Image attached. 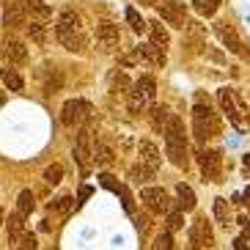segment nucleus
I'll list each match as a JSON object with an SVG mask.
<instances>
[{
    "instance_id": "20",
    "label": "nucleus",
    "mask_w": 250,
    "mask_h": 250,
    "mask_svg": "<svg viewBox=\"0 0 250 250\" xmlns=\"http://www.w3.org/2000/svg\"><path fill=\"white\" fill-rule=\"evenodd\" d=\"M148 118H151V129H154V132H165V124H168V118H170V110L165 107V104H154L151 113H148Z\"/></svg>"
},
{
    "instance_id": "42",
    "label": "nucleus",
    "mask_w": 250,
    "mask_h": 250,
    "mask_svg": "<svg viewBox=\"0 0 250 250\" xmlns=\"http://www.w3.org/2000/svg\"><path fill=\"white\" fill-rule=\"evenodd\" d=\"M140 3H146V6H160V0H140Z\"/></svg>"
},
{
    "instance_id": "1",
    "label": "nucleus",
    "mask_w": 250,
    "mask_h": 250,
    "mask_svg": "<svg viewBox=\"0 0 250 250\" xmlns=\"http://www.w3.org/2000/svg\"><path fill=\"white\" fill-rule=\"evenodd\" d=\"M223 129V121L217 113H212L209 96L206 94H195V104H192V132L201 143H206L209 138H217Z\"/></svg>"
},
{
    "instance_id": "39",
    "label": "nucleus",
    "mask_w": 250,
    "mask_h": 250,
    "mask_svg": "<svg viewBox=\"0 0 250 250\" xmlns=\"http://www.w3.org/2000/svg\"><path fill=\"white\" fill-rule=\"evenodd\" d=\"M17 250H36V236L25 234L22 239H20V245H17Z\"/></svg>"
},
{
    "instance_id": "24",
    "label": "nucleus",
    "mask_w": 250,
    "mask_h": 250,
    "mask_svg": "<svg viewBox=\"0 0 250 250\" xmlns=\"http://www.w3.org/2000/svg\"><path fill=\"white\" fill-rule=\"evenodd\" d=\"M33 209H36V195L30 190H22L20 198H17V214H20V217H28Z\"/></svg>"
},
{
    "instance_id": "16",
    "label": "nucleus",
    "mask_w": 250,
    "mask_h": 250,
    "mask_svg": "<svg viewBox=\"0 0 250 250\" xmlns=\"http://www.w3.org/2000/svg\"><path fill=\"white\" fill-rule=\"evenodd\" d=\"M138 55L140 61H146V63H151V66H165V50H160V47H154L151 42L148 44H140L138 47Z\"/></svg>"
},
{
    "instance_id": "43",
    "label": "nucleus",
    "mask_w": 250,
    "mask_h": 250,
    "mask_svg": "<svg viewBox=\"0 0 250 250\" xmlns=\"http://www.w3.org/2000/svg\"><path fill=\"white\" fill-rule=\"evenodd\" d=\"M245 204H248V209H250V187L245 190Z\"/></svg>"
},
{
    "instance_id": "44",
    "label": "nucleus",
    "mask_w": 250,
    "mask_h": 250,
    "mask_svg": "<svg viewBox=\"0 0 250 250\" xmlns=\"http://www.w3.org/2000/svg\"><path fill=\"white\" fill-rule=\"evenodd\" d=\"M242 162H245V168L250 170V154H245V157H242Z\"/></svg>"
},
{
    "instance_id": "31",
    "label": "nucleus",
    "mask_w": 250,
    "mask_h": 250,
    "mask_svg": "<svg viewBox=\"0 0 250 250\" xmlns=\"http://www.w3.org/2000/svg\"><path fill=\"white\" fill-rule=\"evenodd\" d=\"M151 176H154V173H151L148 168H143V165H132V168H129V179H132V184H148Z\"/></svg>"
},
{
    "instance_id": "46",
    "label": "nucleus",
    "mask_w": 250,
    "mask_h": 250,
    "mask_svg": "<svg viewBox=\"0 0 250 250\" xmlns=\"http://www.w3.org/2000/svg\"><path fill=\"white\" fill-rule=\"evenodd\" d=\"M3 102H6V94H3V91H0V104H3Z\"/></svg>"
},
{
    "instance_id": "25",
    "label": "nucleus",
    "mask_w": 250,
    "mask_h": 250,
    "mask_svg": "<svg viewBox=\"0 0 250 250\" xmlns=\"http://www.w3.org/2000/svg\"><path fill=\"white\" fill-rule=\"evenodd\" d=\"M94 162L96 165H102V168L113 165V148L104 146V143H94Z\"/></svg>"
},
{
    "instance_id": "5",
    "label": "nucleus",
    "mask_w": 250,
    "mask_h": 250,
    "mask_svg": "<svg viewBox=\"0 0 250 250\" xmlns=\"http://www.w3.org/2000/svg\"><path fill=\"white\" fill-rule=\"evenodd\" d=\"M157 14H160L162 22H168L170 28H187V11H184L182 3H173V0H160L157 6Z\"/></svg>"
},
{
    "instance_id": "26",
    "label": "nucleus",
    "mask_w": 250,
    "mask_h": 250,
    "mask_svg": "<svg viewBox=\"0 0 250 250\" xmlns=\"http://www.w3.org/2000/svg\"><path fill=\"white\" fill-rule=\"evenodd\" d=\"M25 8H28L30 14L36 17L33 22H47V20L52 17V8H50V6H44V3H25Z\"/></svg>"
},
{
    "instance_id": "9",
    "label": "nucleus",
    "mask_w": 250,
    "mask_h": 250,
    "mask_svg": "<svg viewBox=\"0 0 250 250\" xmlns=\"http://www.w3.org/2000/svg\"><path fill=\"white\" fill-rule=\"evenodd\" d=\"M55 39H58L69 52H83L85 44H88V39H85L83 30H66V28H58V25H55Z\"/></svg>"
},
{
    "instance_id": "36",
    "label": "nucleus",
    "mask_w": 250,
    "mask_h": 250,
    "mask_svg": "<svg viewBox=\"0 0 250 250\" xmlns=\"http://www.w3.org/2000/svg\"><path fill=\"white\" fill-rule=\"evenodd\" d=\"M151 250H173V236H170L168 231H162V234L154 239V248Z\"/></svg>"
},
{
    "instance_id": "34",
    "label": "nucleus",
    "mask_w": 250,
    "mask_h": 250,
    "mask_svg": "<svg viewBox=\"0 0 250 250\" xmlns=\"http://www.w3.org/2000/svg\"><path fill=\"white\" fill-rule=\"evenodd\" d=\"M126 22L132 25V30H135V33H143V30L148 28V22H146V20H143V17L138 14V11H135V8H126Z\"/></svg>"
},
{
    "instance_id": "40",
    "label": "nucleus",
    "mask_w": 250,
    "mask_h": 250,
    "mask_svg": "<svg viewBox=\"0 0 250 250\" xmlns=\"http://www.w3.org/2000/svg\"><path fill=\"white\" fill-rule=\"evenodd\" d=\"M234 250H248V242H245L242 236H239V239H234Z\"/></svg>"
},
{
    "instance_id": "13",
    "label": "nucleus",
    "mask_w": 250,
    "mask_h": 250,
    "mask_svg": "<svg viewBox=\"0 0 250 250\" xmlns=\"http://www.w3.org/2000/svg\"><path fill=\"white\" fill-rule=\"evenodd\" d=\"M138 154H140V165H143V168H148L151 173H154V170L162 165L160 148H157L154 143H151V140H140V146H138Z\"/></svg>"
},
{
    "instance_id": "12",
    "label": "nucleus",
    "mask_w": 250,
    "mask_h": 250,
    "mask_svg": "<svg viewBox=\"0 0 250 250\" xmlns=\"http://www.w3.org/2000/svg\"><path fill=\"white\" fill-rule=\"evenodd\" d=\"M39 77H42V88H44L47 96L58 94V91L63 88V72H61L58 66H42Z\"/></svg>"
},
{
    "instance_id": "6",
    "label": "nucleus",
    "mask_w": 250,
    "mask_h": 250,
    "mask_svg": "<svg viewBox=\"0 0 250 250\" xmlns=\"http://www.w3.org/2000/svg\"><path fill=\"white\" fill-rule=\"evenodd\" d=\"M140 201L151 214H165L170 209V201H168V192L162 187H143L140 190Z\"/></svg>"
},
{
    "instance_id": "30",
    "label": "nucleus",
    "mask_w": 250,
    "mask_h": 250,
    "mask_svg": "<svg viewBox=\"0 0 250 250\" xmlns=\"http://www.w3.org/2000/svg\"><path fill=\"white\" fill-rule=\"evenodd\" d=\"M214 217H217V223H223V226L228 228V223H231V212H228V201L226 198H214Z\"/></svg>"
},
{
    "instance_id": "37",
    "label": "nucleus",
    "mask_w": 250,
    "mask_h": 250,
    "mask_svg": "<svg viewBox=\"0 0 250 250\" xmlns=\"http://www.w3.org/2000/svg\"><path fill=\"white\" fill-rule=\"evenodd\" d=\"M61 176H63V168H61V165H50V168L44 170V182L47 184H58Z\"/></svg>"
},
{
    "instance_id": "4",
    "label": "nucleus",
    "mask_w": 250,
    "mask_h": 250,
    "mask_svg": "<svg viewBox=\"0 0 250 250\" xmlns=\"http://www.w3.org/2000/svg\"><path fill=\"white\" fill-rule=\"evenodd\" d=\"M91 116V104L85 102V99H69V102H63V107H61V124L63 126H80L85 124Z\"/></svg>"
},
{
    "instance_id": "22",
    "label": "nucleus",
    "mask_w": 250,
    "mask_h": 250,
    "mask_svg": "<svg viewBox=\"0 0 250 250\" xmlns=\"http://www.w3.org/2000/svg\"><path fill=\"white\" fill-rule=\"evenodd\" d=\"M176 198H179V209H184V212H192L195 209V192H192V187L176 184Z\"/></svg>"
},
{
    "instance_id": "7",
    "label": "nucleus",
    "mask_w": 250,
    "mask_h": 250,
    "mask_svg": "<svg viewBox=\"0 0 250 250\" xmlns=\"http://www.w3.org/2000/svg\"><path fill=\"white\" fill-rule=\"evenodd\" d=\"M201 162V173H204V182H217L220 179V168H223V154L214 151V148H204L198 154Z\"/></svg>"
},
{
    "instance_id": "19",
    "label": "nucleus",
    "mask_w": 250,
    "mask_h": 250,
    "mask_svg": "<svg viewBox=\"0 0 250 250\" xmlns=\"http://www.w3.org/2000/svg\"><path fill=\"white\" fill-rule=\"evenodd\" d=\"M25 217H20V214H8V220H6V226H8V239H11V245H20V239L25 236Z\"/></svg>"
},
{
    "instance_id": "3",
    "label": "nucleus",
    "mask_w": 250,
    "mask_h": 250,
    "mask_svg": "<svg viewBox=\"0 0 250 250\" xmlns=\"http://www.w3.org/2000/svg\"><path fill=\"white\" fill-rule=\"evenodd\" d=\"M91 126H83L80 135H77V143H74V160H77V165H80L83 176H88L91 165H94V143H91Z\"/></svg>"
},
{
    "instance_id": "8",
    "label": "nucleus",
    "mask_w": 250,
    "mask_h": 250,
    "mask_svg": "<svg viewBox=\"0 0 250 250\" xmlns=\"http://www.w3.org/2000/svg\"><path fill=\"white\" fill-rule=\"evenodd\" d=\"M3 22L6 28H28V8L22 0H6V11H3Z\"/></svg>"
},
{
    "instance_id": "17",
    "label": "nucleus",
    "mask_w": 250,
    "mask_h": 250,
    "mask_svg": "<svg viewBox=\"0 0 250 250\" xmlns=\"http://www.w3.org/2000/svg\"><path fill=\"white\" fill-rule=\"evenodd\" d=\"M0 77H3V85H6L8 91H17V94H20V91H25V80H22V74L17 72L14 66H3L0 69Z\"/></svg>"
},
{
    "instance_id": "29",
    "label": "nucleus",
    "mask_w": 250,
    "mask_h": 250,
    "mask_svg": "<svg viewBox=\"0 0 250 250\" xmlns=\"http://www.w3.org/2000/svg\"><path fill=\"white\" fill-rule=\"evenodd\" d=\"M110 88H113V91H124V94H129L132 83H129V77H126L124 72H110Z\"/></svg>"
},
{
    "instance_id": "35",
    "label": "nucleus",
    "mask_w": 250,
    "mask_h": 250,
    "mask_svg": "<svg viewBox=\"0 0 250 250\" xmlns=\"http://www.w3.org/2000/svg\"><path fill=\"white\" fill-rule=\"evenodd\" d=\"M182 228H184V214L176 209V212H170V214H168V223H165V231H168V234H173V231H182Z\"/></svg>"
},
{
    "instance_id": "27",
    "label": "nucleus",
    "mask_w": 250,
    "mask_h": 250,
    "mask_svg": "<svg viewBox=\"0 0 250 250\" xmlns=\"http://www.w3.org/2000/svg\"><path fill=\"white\" fill-rule=\"evenodd\" d=\"M192 8L201 17H214V11L220 8V0H192Z\"/></svg>"
},
{
    "instance_id": "23",
    "label": "nucleus",
    "mask_w": 250,
    "mask_h": 250,
    "mask_svg": "<svg viewBox=\"0 0 250 250\" xmlns=\"http://www.w3.org/2000/svg\"><path fill=\"white\" fill-rule=\"evenodd\" d=\"M58 28L83 30V17L77 14V11H72V8H66V11H61V17H58Z\"/></svg>"
},
{
    "instance_id": "11",
    "label": "nucleus",
    "mask_w": 250,
    "mask_h": 250,
    "mask_svg": "<svg viewBox=\"0 0 250 250\" xmlns=\"http://www.w3.org/2000/svg\"><path fill=\"white\" fill-rule=\"evenodd\" d=\"M3 55H6L8 66L25 63V61H28V47H25V42H20L17 36H6V42H3Z\"/></svg>"
},
{
    "instance_id": "33",
    "label": "nucleus",
    "mask_w": 250,
    "mask_h": 250,
    "mask_svg": "<svg viewBox=\"0 0 250 250\" xmlns=\"http://www.w3.org/2000/svg\"><path fill=\"white\" fill-rule=\"evenodd\" d=\"M28 36L36 42V44H44L47 42V25L44 22H30L28 25Z\"/></svg>"
},
{
    "instance_id": "45",
    "label": "nucleus",
    "mask_w": 250,
    "mask_h": 250,
    "mask_svg": "<svg viewBox=\"0 0 250 250\" xmlns=\"http://www.w3.org/2000/svg\"><path fill=\"white\" fill-rule=\"evenodd\" d=\"M242 239H245V242H250V228H245V234H242Z\"/></svg>"
},
{
    "instance_id": "18",
    "label": "nucleus",
    "mask_w": 250,
    "mask_h": 250,
    "mask_svg": "<svg viewBox=\"0 0 250 250\" xmlns=\"http://www.w3.org/2000/svg\"><path fill=\"white\" fill-rule=\"evenodd\" d=\"M132 91H138L146 102H151L157 96V83H154V77H148V74H143V77H138V80L132 83Z\"/></svg>"
},
{
    "instance_id": "47",
    "label": "nucleus",
    "mask_w": 250,
    "mask_h": 250,
    "mask_svg": "<svg viewBox=\"0 0 250 250\" xmlns=\"http://www.w3.org/2000/svg\"><path fill=\"white\" fill-rule=\"evenodd\" d=\"M0 223H3V209H0Z\"/></svg>"
},
{
    "instance_id": "14",
    "label": "nucleus",
    "mask_w": 250,
    "mask_h": 250,
    "mask_svg": "<svg viewBox=\"0 0 250 250\" xmlns=\"http://www.w3.org/2000/svg\"><path fill=\"white\" fill-rule=\"evenodd\" d=\"M217 102H220L223 113L228 116V121H231L234 126H239V129H245V126H248V124L242 121V118H239V107H236V102H234V94H231L228 88H223L220 94H217Z\"/></svg>"
},
{
    "instance_id": "32",
    "label": "nucleus",
    "mask_w": 250,
    "mask_h": 250,
    "mask_svg": "<svg viewBox=\"0 0 250 250\" xmlns=\"http://www.w3.org/2000/svg\"><path fill=\"white\" fill-rule=\"evenodd\" d=\"M126 104H129V113H143V110H146V104H148V102L138 94V91L129 88V94H126Z\"/></svg>"
},
{
    "instance_id": "28",
    "label": "nucleus",
    "mask_w": 250,
    "mask_h": 250,
    "mask_svg": "<svg viewBox=\"0 0 250 250\" xmlns=\"http://www.w3.org/2000/svg\"><path fill=\"white\" fill-rule=\"evenodd\" d=\"M195 228H198L201 245H204V248H212V245H214V234H212V226L206 223V217H201V220L195 223Z\"/></svg>"
},
{
    "instance_id": "2",
    "label": "nucleus",
    "mask_w": 250,
    "mask_h": 250,
    "mask_svg": "<svg viewBox=\"0 0 250 250\" xmlns=\"http://www.w3.org/2000/svg\"><path fill=\"white\" fill-rule=\"evenodd\" d=\"M165 148H168V157L170 162L176 165V168H187V135H184V121L176 116V113H170L168 124H165Z\"/></svg>"
},
{
    "instance_id": "10",
    "label": "nucleus",
    "mask_w": 250,
    "mask_h": 250,
    "mask_svg": "<svg viewBox=\"0 0 250 250\" xmlns=\"http://www.w3.org/2000/svg\"><path fill=\"white\" fill-rule=\"evenodd\" d=\"M118 42H121V33H118V28L113 22H99L96 25V44L102 47L104 52H113L118 47Z\"/></svg>"
},
{
    "instance_id": "21",
    "label": "nucleus",
    "mask_w": 250,
    "mask_h": 250,
    "mask_svg": "<svg viewBox=\"0 0 250 250\" xmlns=\"http://www.w3.org/2000/svg\"><path fill=\"white\" fill-rule=\"evenodd\" d=\"M148 33H151V44L160 47V50H165V47L170 44V33H168V28H162L160 22H148Z\"/></svg>"
},
{
    "instance_id": "15",
    "label": "nucleus",
    "mask_w": 250,
    "mask_h": 250,
    "mask_svg": "<svg viewBox=\"0 0 250 250\" xmlns=\"http://www.w3.org/2000/svg\"><path fill=\"white\" fill-rule=\"evenodd\" d=\"M214 33H217V39H220V42L234 52V55H242V39L236 36V30L231 28L228 22H217V25H214Z\"/></svg>"
},
{
    "instance_id": "41",
    "label": "nucleus",
    "mask_w": 250,
    "mask_h": 250,
    "mask_svg": "<svg viewBox=\"0 0 250 250\" xmlns=\"http://www.w3.org/2000/svg\"><path fill=\"white\" fill-rule=\"evenodd\" d=\"M88 195H91V187H83V190H80V201H85Z\"/></svg>"
},
{
    "instance_id": "38",
    "label": "nucleus",
    "mask_w": 250,
    "mask_h": 250,
    "mask_svg": "<svg viewBox=\"0 0 250 250\" xmlns=\"http://www.w3.org/2000/svg\"><path fill=\"white\" fill-rule=\"evenodd\" d=\"M118 195H121V201H124V209L126 212H135V201H132V195H129V190H126L124 184H118Z\"/></svg>"
}]
</instances>
